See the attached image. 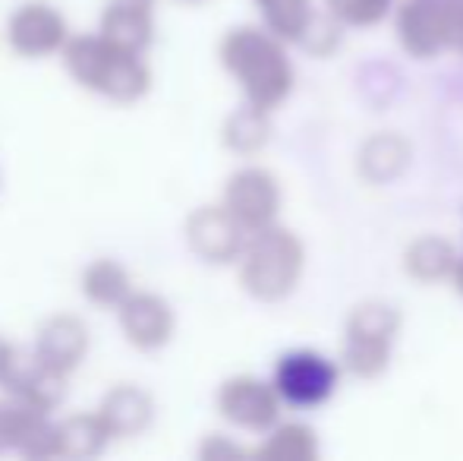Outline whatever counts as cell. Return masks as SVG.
Masks as SVG:
<instances>
[{
    "label": "cell",
    "instance_id": "obj_9",
    "mask_svg": "<svg viewBox=\"0 0 463 461\" xmlns=\"http://www.w3.org/2000/svg\"><path fill=\"white\" fill-rule=\"evenodd\" d=\"M397 48L426 63L445 54V0H397L391 13Z\"/></svg>",
    "mask_w": 463,
    "mask_h": 461
},
{
    "label": "cell",
    "instance_id": "obj_13",
    "mask_svg": "<svg viewBox=\"0 0 463 461\" xmlns=\"http://www.w3.org/2000/svg\"><path fill=\"white\" fill-rule=\"evenodd\" d=\"M120 329L129 339V345L139 351H158L174 339V310L158 294H129L120 303Z\"/></svg>",
    "mask_w": 463,
    "mask_h": 461
},
{
    "label": "cell",
    "instance_id": "obj_7",
    "mask_svg": "<svg viewBox=\"0 0 463 461\" xmlns=\"http://www.w3.org/2000/svg\"><path fill=\"white\" fill-rule=\"evenodd\" d=\"M221 203L246 231L256 234L269 228V225H278L280 206H284V190H280V180L269 168L246 165L227 178Z\"/></svg>",
    "mask_w": 463,
    "mask_h": 461
},
{
    "label": "cell",
    "instance_id": "obj_22",
    "mask_svg": "<svg viewBox=\"0 0 463 461\" xmlns=\"http://www.w3.org/2000/svg\"><path fill=\"white\" fill-rule=\"evenodd\" d=\"M110 430L101 414H73L57 424V456L61 458H95L108 446Z\"/></svg>",
    "mask_w": 463,
    "mask_h": 461
},
{
    "label": "cell",
    "instance_id": "obj_12",
    "mask_svg": "<svg viewBox=\"0 0 463 461\" xmlns=\"http://www.w3.org/2000/svg\"><path fill=\"white\" fill-rule=\"evenodd\" d=\"M6 42L23 57H44L51 51L63 48L67 38V23L57 10L44 4H25L6 23Z\"/></svg>",
    "mask_w": 463,
    "mask_h": 461
},
{
    "label": "cell",
    "instance_id": "obj_6",
    "mask_svg": "<svg viewBox=\"0 0 463 461\" xmlns=\"http://www.w3.org/2000/svg\"><path fill=\"white\" fill-rule=\"evenodd\" d=\"M214 405L227 424L256 433V437H265L271 427L280 424V414H284V401H280L275 382L259 379L252 373H240L221 382Z\"/></svg>",
    "mask_w": 463,
    "mask_h": 461
},
{
    "label": "cell",
    "instance_id": "obj_30",
    "mask_svg": "<svg viewBox=\"0 0 463 461\" xmlns=\"http://www.w3.org/2000/svg\"><path fill=\"white\" fill-rule=\"evenodd\" d=\"M142 4H155V0H142Z\"/></svg>",
    "mask_w": 463,
    "mask_h": 461
},
{
    "label": "cell",
    "instance_id": "obj_11",
    "mask_svg": "<svg viewBox=\"0 0 463 461\" xmlns=\"http://www.w3.org/2000/svg\"><path fill=\"white\" fill-rule=\"evenodd\" d=\"M0 389L13 399H23L29 405L42 408V411H51L63 401V392H67V373H57L54 367L42 360V357L32 351H16V357L6 367L4 379H0Z\"/></svg>",
    "mask_w": 463,
    "mask_h": 461
},
{
    "label": "cell",
    "instance_id": "obj_20",
    "mask_svg": "<svg viewBox=\"0 0 463 461\" xmlns=\"http://www.w3.org/2000/svg\"><path fill=\"white\" fill-rule=\"evenodd\" d=\"M252 4H256L265 29L271 35H278L280 42H287L290 48L303 44L306 32L318 16L316 0H252Z\"/></svg>",
    "mask_w": 463,
    "mask_h": 461
},
{
    "label": "cell",
    "instance_id": "obj_16",
    "mask_svg": "<svg viewBox=\"0 0 463 461\" xmlns=\"http://www.w3.org/2000/svg\"><path fill=\"white\" fill-rule=\"evenodd\" d=\"M89 351V329L76 316H54L38 329L35 354L57 373H73Z\"/></svg>",
    "mask_w": 463,
    "mask_h": 461
},
{
    "label": "cell",
    "instance_id": "obj_15",
    "mask_svg": "<svg viewBox=\"0 0 463 461\" xmlns=\"http://www.w3.org/2000/svg\"><path fill=\"white\" fill-rule=\"evenodd\" d=\"M410 161H413V146L407 136L397 130H378L363 139L356 152V174L369 187H391L407 174Z\"/></svg>",
    "mask_w": 463,
    "mask_h": 461
},
{
    "label": "cell",
    "instance_id": "obj_3",
    "mask_svg": "<svg viewBox=\"0 0 463 461\" xmlns=\"http://www.w3.org/2000/svg\"><path fill=\"white\" fill-rule=\"evenodd\" d=\"M63 67L76 82L114 101H139L152 89V70L142 54L98 35H76L63 44Z\"/></svg>",
    "mask_w": 463,
    "mask_h": 461
},
{
    "label": "cell",
    "instance_id": "obj_10",
    "mask_svg": "<svg viewBox=\"0 0 463 461\" xmlns=\"http://www.w3.org/2000/svg\"><path fill=\"white\" fill-rule=\"evenodd\" d=\"M19 452L25 458H57V424L48 411L23 399H0V452Z\"/></svg>",
    "mask_w": 463,
    "mask_h": 461
},
{
    "label": "cell",
    "instance_id": "obj_4",
    "mask_svg": "<svg viewBox=\"0 0 463 461\" xmlns=\"http://www.w3.org/2000/svg\"><path fill=\"white\" fill-rule=\"evenodd\" d=\"M403 332V313L397 303L369 297L350 307L341 332V363L344 373L360 382H378L388 376L394 351Z\"/></svg>",
    "mask_w": 463,
    "mask_h": 461
},
{
    "label": "cell",
    "instance_id": "obj_21",
    "mask_svg": "<svg viewBox=\"0 0 463 461\" xmlns=\"http://www.w3.org/2000/svg\"><path fill=\"white\" fill-rule=\"evenodd\" d=\"M271 111L243 101L221 127V142L237 155H256L271 142Z\"/></svg>",
    "mask_w": 463,
    "mask_h": 461
},
{
    "label": "cell",
    "instance_id": "obj_17",
    "mask_svg": "<svg viewBox=\"0 0 463 461\" xmlns=\"http://www.w3.org/2000/svg\"><path fill=\"white\" fill-rule=\"evenodd\" d=\"M101 35L133 54H146L155 38L152 4L142 0H114L101 16Z\"/></svg>",
    "mask_w": 463,
    "mask_h": 461
},
{
    "label": "cell",
    "instance_id": "obj_29",
    "mask_svg": "<svg viewBox=\"0 0 463 461\" xmlns=\"http://www.w3.org/2000/svg\"><path fill=\"white\" fill-rule=\"evenodd\" d=\"M451 288L458 291V297L463 301V256H460V265H458V272H454V278H451Z\"/></svg>",
    "mask_w": 463,
    "mask_h": 461
},
{
    "label": "cell",
    "instance_id": "obj_8",
    "mask_svg": "<svg viewBox=\"0 0 463 461\" xmlns=\"http://www.w3.org/2000/svg\"><path fill=\"white\" fill-rule=\"evenodd\" d=\"M250 240V231L218 206H199L186 218V244L202 263L208 265H231L243 256V246Z\"/></svg>",
    "mask_w": 463,
    "mask_h": 461
},
{
    "label": "cell",
    "instance_id": "obj_5",
    "mask_svg": "<svg viewBox=\"0 0 463 461\" xmlns=\"http://www.w3.org/2000/svg\"><path fill=\"white\" fill-rule=\"evenodd\" d=\"M341 357H331L318 348H293L275 360L271 382H275L284 408L293 411H316L325 408L344 382Z\"/></svg>",
    "mask_w": 463,
    "mask_h": 461
},
{
    "label": "cell",
    "instance_id": "obj_26",
    "mask_svg": "<svg viewBox=\"0 0 463 461\" xmlns=\"http://www.w3.org/2000/svg\"><path fill=\"white\" fill-rule=\"evenodd\" d=\"M445 54L463 61V0H445Z\"/></svg>",
    "mask_w": 463,
    "mask_h": 461
},
{
    "label": "cell",
    "instance_id": "obj_14",
    "mask_svg": "<svg viewBox=\"0 0 463 461\" xmlns=\"http://www.w3.org/2000/svg\"><path fill=\"white\" fill-rule=\"evenodd\" d=\"M460 256L463 246L454 244L445 234H420V237H413L403 246L401 269L410 282L422 284V288H429V284H451L454 272L460 265Z\"/></svg>",
    "mask_w": 463,
    "mask_h": 461
},
{
    "label": "cell",
    "instance_id": "obj_1",
    "mask_svg": "<svg viewBox=\"0 0 463 461\" xmlns=\"http://www.w3.org/2000/svg\"><path fill=\"white\" fill-rule=\"evenodd\" d=\"M221 67L233 76L243 101L275 114L297 89L290 44L271 35L265 25H237L218 44Z\"/></svg>",
    "mask_w": 463,
    "mask_h": 461
},
{
    "label": "cell",
    "instance_id": "obj_23",
    "mask_svg": "<svg viewBox=\"0 0 463 461\" xmlns=\"http://www.w3.org/2000/svg\"><path fill=\"white\" fill-rule=\"evenodd\" d=\"M82 291L98 307H120L133 291H129V275L114 259H98L82 275Z\"/></svg>",
    "mask_w": 463,
    "mask_h": 461
},
{
    "label": "cell",
    "instance_id": "obj_18",
    "mask_svg": "<svg viewBox=\"0 0 463 461\" xmlns=\"http://www.w3.org/2000/svg\"><path fill=\"white\" fill-rule=\"evenodd\" d=\"M101 420L108 424L110 437H139L155 418V401L148 392L136 386H117L104 395L98 408Z\"/></svg>",
    "mask_w": 463,
    "mask_h": 461
},
{
    "label": "cell",
    "instance_id": "obj_27",
    "mask_svg": "<svg viewBox=\"0 0 463 461\" xmlns=\"http://www.w3.org/2000/svg\"><path fill=\"white\" fill-rule=\"evenodd\" d=\"M199 458H205V461H243V458H252V449H243V446H237L227 437H208L199 449Z\"/></svg>",
    "mask_w": 463,
    "mask_h": 461
},
{
    "label": "cell",
    "instance_id": "obj_25",
    "mask_svg": "<svg viewBox=\"0 0 463 461\" xmlns=\"http://www.w3.org/2000/svg\"><path fill=\"white\" fill-rule=\"evenodd\" d=\"M344 32H347V25L337 23L328 10H322L316 16V23L309 25V32H306V38H303V44H299V48H303L306 54H312V57H328V54H335V51L341 48Z\"/></svg>",
    "mask_w": 463,
    "mask_h": 461
},
{
    "label": "cell",
    "instance_id": "obj_24",
    "mask_svg": "<svg viewBox=\"0 0 463 461\" xmlns=\"http://www.w3.org/2000/svg\"><path fill=\"white\" fill-rule=\"evenodd\" d=\"M397 0H325V10L347 29H375L391 19Z\"/></svg>",
    "mask_w": 463,
    "mask_h": 461
},
{
    "label": "cell",
    "instance_id": "obj_28",
    "mask_svg": "<svg viewBox=\"0 0 463 461\" xmlns=\"http://www.w3.org/2000/svg\"><path fill=\"white\" fill-rule=\"evenodd\" d=\"M13 357H16V348H13L10 341L0 339V379H4V373H6V367H10Z\"/></svg>",
    "mask_w": 463,
    "mask_h": 461
},
{
    "label": "cell",
    "instance_id": "obj_19",
    "mask_svg": "<svg viewBox=\"0 0 463 461\" xmlns=\"http://www.w3.org/2000/svg\"><path fill=\"white\" fill-rule=\"evenodd\" d=\"M259 461H318L322 458V439L316 427L303 420H280L265 433L262 443L252 449Z\"/></svg>",
    "mask_w": 463,
    "mask_h": 461
},
{
    "label": "cell",
    "instance_id": "obj_2",
    "mask_svg": "<svg viewBox=\"0 0 463 461\" xmlns=\"http://www.w3.org/2000/svg\"><path fill=\"white\" fill-rule=\"evenodd\" d=\"M309 253L297 231L284 225L250 234L243 246V256L237 259L240 288L259 303H280L303 284Z\"/></svg>",
    "mask_w": 463,
    "mask_h": 461
}]
</instances>
